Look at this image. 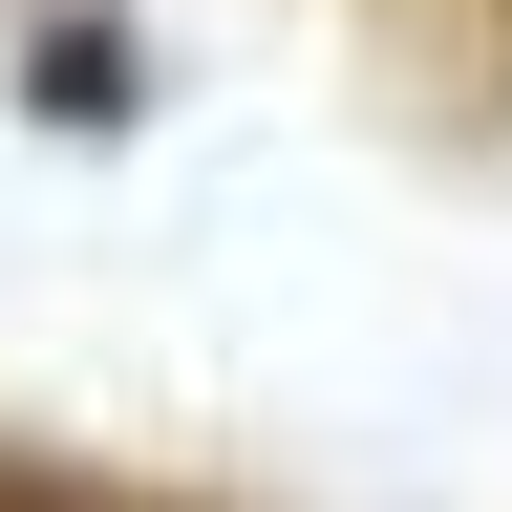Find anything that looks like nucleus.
Here are the masks:
<instances>
[{"label":"nucleus","instance_id":"obj_1","mask_svg":"<svg viewBox=\"0 0 512 512\" xmlns=\"http://www.w3.org/2000/svg\"><path fill=\"white\" fill-rule=\"evenodd\" d=\"M22 107H43V128H128V43H107V22H43Z\"/></svg>","mask_w":512,"mask_h":512},{"label":"nucleus","instance_id":"obj_2","mask_svg":"<svg viewBox=\"0 0 512 512\" xmlns=\"http://www.w3.org/2000/svg\"><path fill=\"white\" fill-rule=\"evenodd\" d=\"M0 512H192V491H107V470H64V448H0Z\"/></svg>","mask_w":512,"mask_h":512}]
</instances>
